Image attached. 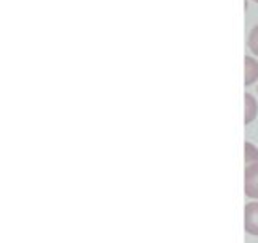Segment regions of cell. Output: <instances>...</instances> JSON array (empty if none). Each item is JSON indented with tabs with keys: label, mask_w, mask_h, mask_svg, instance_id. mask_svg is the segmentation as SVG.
Listing matches in <instances>:
<instances>
[{
	"label": "cell",
	"mask_w": 258,
	"mask_h": 243,
	"mask_svg": "<svg viewBox=\"0 0 258 243\" xmlns=\"http://www.w3.org/2000/svg\"><path fill=\"white\" fill-rule=\"evenodd\" d=\"M244 192L248 198L258 200V163L245 166Z\"/></svg>",
	"instance_id": "obj_1"
},
{
	"label": "cell",
	"mask_w": 258,
	"mask_h": 243,
	"mask_svg": "<svg viewBox=\"0 0 258 243\" xmlns=\"http://www.w3.org/2000/svg\"><path fill=\"white\" fill-rule=\"evenodd\" d=\"M244 229L250 235L258 237V200L250 201L244 208Z\"/></svg>",
	"instance_id": "obj_2"
},
{
	"label": "cell",
	"mask_w": 258,
	"mask_h": 243,
	"mask_svg": "<svg viewBox=\"0 0 258 243\" xmlns=\"http://www.w3.org/2000/svg\"><path fill=\"white\" fill-rule=\"evenodd\" d=\"M244 64H245L244 84L245 86H252L258 80V61L253 58V56H245Z\"/></svg>",
	"instance_id": "obj_3"
},
{
	"label": "cell",
	"mask_w": 258,
	"mask_h": 243,
	"mask_svg": "<svg viewBox=\"0 0 258 243\" xmlns=\"http://www.w3.org/2000/svg\"><path fill=\"white\" fill-rule=\"evenodd\" d=\"M244 103H245V115H244V123L250 124L252 121L256 118L258 113V103L255 100V97L252 94H245L244 95Z\"/></svg>",
	"instance_id": "obj_4"
},
{
	"label": "cell",
	"mask_w": 258,
	"mask_h": 243,
	"mask_svg": "<svg viewBox=\"0 0 258 243\" xmlns=\"http://www.w3.org/2000/svg\"><path fill=\"white\" fill-rule=\"evenodd\" d=\"M244 150H245V166L258 163V148L252 142H245Z\"/></svg>",
	"instance_id": "obj_5"
},
{
	"label": "cell",
	"mask_w": 258,
	"mask_h": 243,
	"mask_svg": "<svg viewBox=\"0 0 258 243\" xmlns=\"http://www.w3.org/2000/svg\"><path fill=\"white\" fill-rule=\"evenodd\" d=\"M248 48L252 50L253 55L258 56V24L250 31V34H248Z\"/></svg>",
	"instance_id": "obj_6"
},
{
	"label": "cell",
	"mask_w": 258,
	"mask_h": 243,
	"mask_svg": "<svg viewBox=\"0 0 258 243\" xmlns=\"http://www.w3.org/2000/svg\"><path fill=\"white\" fill-rule=\"evenodd\" d=\"M255 2H256V4H258V0H255Z\"/></svg>",
	"instance_id": "obj_7"
}]
</instances>
